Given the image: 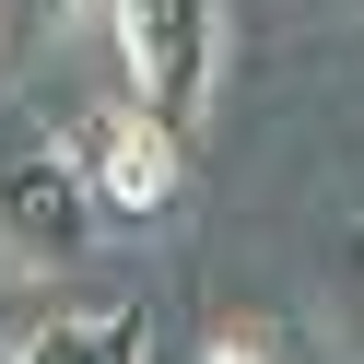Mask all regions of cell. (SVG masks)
Masks as SVG:
<instances>
[{"label": "cell", "instance_id": "6da1fadb", "mask_svg": "<svg viewBox=\"0 0 364 364\" xmlns=\"http://www.w3.org/2000/svg\"><path fill=\"white\" fill-rule=\"evenodd\" d=\"M106 48H118L129 106H153L165 129H200L223 82V0H106Z\"/></svg>", "mask_w": 364, "mask_h": 364}, {"label": "cell", "instance_id": "7a4b0ae2", "mask_svg": "<svg viewBox=\"0 0 364 364\" xmlns=\"http://www.w3.org/2000/svg\"><path fill=\"white\" fill-rule=\"evenodd\" d=\"M95 188H82L71 141H48L36 118H0V247L24 270H71L82 247H95Z\"/></svg>", "mask_w": 364, "mask_h": 364}, {"label": "cell", "instance_id": "3957f363", "mask_svg": "<svg viewBox=\"0 0 364 364\" xmlns=\"http://www.w3.org/2000/svg\"><path fill=\"white\" fill-rule=\"evenodd\" d=\"M71 165L82 188H95V212H165L176 188H188V129H165L153 106H82L71 118Z\"/></svg>", "mask_w": 364, "mask_h": 364}, {"label": "cell", "instance_id": "277c9868", "mask_svg": "<svg viewBox=\"0 0 364 364\" xmlns=\"http://www.w3.org/2000/svg\"><path fill=\"white\" fill-rule=\"evenodd\" d=\"M0 353H12V364H153V341H141L129 306H48L36 329L0 341Z\"/></svg>", "mask_w": 364, "mask_h": 364}, {"label": "cell", "instance_id": "5b68a950", "mask_svg": "<svg viewBox=\"0 0 364 364\" xmlns=\"http://www.w3.org/2000/svg\"><path fill=\"white\" fill-rule=\"evenodd\" d=\"M71 0H0V48H24V36H48Z\"/></svg>", "mask_w": 364, "mask_h": 364}, {"label": "cell", "instance_id": "8992f818", "mask_svg": "<svg viewBox=\"0 0 364 364\" xmlns=\"http://www.w3.org/2000/svg\"><path fill=\"white\" fill-rule=\"evenodd\" d=\"M200 364H270V341H259V329H212V353H200Z\"/></svg>", "mask_w": 364, "mask_h": 364}, {"label": "cell", "instance_id": "52a82bcc", "mask_svg": "<svg viewBox=\"0 0 364 364\" xmlns=\"http://www.w3.org/2000/svg\"><path fill=\"white\" fill-rule=\"evenodd\" d=\"M341 282H353V306H364V223H353V259H341Z\"/></svg>", "mask_w": 364, "mask_h": 364}, {"label": "cell", "instance_id": "ba28073f", "mask_svg": "<svg viewBox=\"0 0 364 364\" xmlns=\"http://www.w3.org/2000/svg\"><path fill=\"white\" fill-rule=\"evenodd\" d=\"M0 364H12V353H0Z\"/></svg>", "mask_w": 364, "mask_h": 364}]
</instances>
